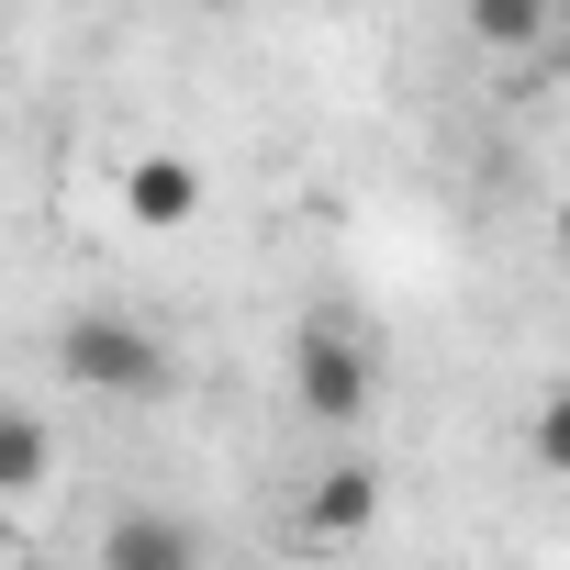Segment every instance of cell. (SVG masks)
I'll return each instance as SVG.
<instances>
[{"label":"cell","mask_w":570,"mask_h":570,"mask_svg":"<svg viewBox=\"0 0 570 570\" xmlns=\"http://www.w3.org/2000/svg\"><path fill=\"white\" fill-rule=\"evenodd\" d=\"M459 23H470V46H492V57H537V46H548V0H459Z\"/></svg>","instance_id":"7"},{"label":"cell","mask_w":570,"mask_h":570,"mask_svg":"<svg viewBox=\"0 0 570 570\" xmlns=\"http://www.w3.org/2000/svg\"><path fill=\"white\" fill-rule=\"evenodd\" d=\"M57 370L79 392H101V403H168L179 392V347L146 314H112V303H90V314L57 325Z\"/></svg>","instance_id":"1"},{"label":"cell","mask_w":570,"mask_h":570,"mask_svg":"<svg viewBox=\"0 0 570 570\" xmlns=\"http://www.w3.org/2000/svg\"><path fill=\"white\" fill-rule=\"evenodd\" d=\"M381 503H392V481H381L370 459H325V470L292 492V548H303V559H336V548H358V537L381 525Z\"/></svg>","instance_id":"3"},{"label":"cell","mask_w":570,"mask_h":570,"mask_svg":"<svg viewBox=\"0 0 570 570\" xmlns=\"http://www.w3.org/2000/svg\"><path fill=\"white\" fill-rule=\"evenodd\" d=\"M370 392H381V370H370V347H358V336H347L336 314L292 325V414H303V425L347 436V425L370 414Z\"/></svg>","instance_id":"2"},{"label":"cell","mask_w":570,"mask_h":570,"mask_svg":"<svg viewBox=\"0 0 570 570\" xmlns=\"http://www.w3.org/2000/svg\"><path fill=\"white\" fill-rule=\"evenodd\" d=\"M46 481H57V436L23 403H0V503H35Z\"/></svg>","instance_id":"6"},{"label":"cell","mask_w":570,"mask_h":570,"mask_svg":"<svg viewBox=\"0 0 570 570\" xmlns=\"http://www.w3.org/2000/svg\"><path fill=\"white\" fill-rule=\"evenodd\" d=\"M202 168L179 157V146H146V157H124V224L135 235H190L202 224Z\"/></svg>","instance_id":"4"},{"label":"cell","mask_w":570,"mask_h":570,"mask_svg":"<svg viewBox=\"0 0 570 570\" xmlns=\"http://www.w3.org/2000/svg\"><path fill=\"white\" fill-rule=\"evenodd\" d=\"M101 570H202V537H190V514H168V503H124V514L101 525Z\"/></svg>","instance_id":"5"},{"label":"cell","mask_w":570,"mask_h":570,"mask_svg":"<svg viewBox=\"0 0 570 570\" xmlns=\"http://www.w3.org/2000/svg\"><path fill=\"white\" fill-rule=\"evenodd\" d=\"M0 548H12V503H0Z\"/></svg>","instance_id":"9"},{"label":"cell","mask_w":570,"mask_h":570,"mask_svg":"<svg viewBox=\"0 0 570 570\" xmlns=\"http://www.w3.org/2000/svg\"><path fill=\"white\" fill-rule=\"evenodd\" d=\"M559 459H570V414H559V392H548V403H537V470H559Z\"/></svg>","instance_id":"8"}]
</instances>
